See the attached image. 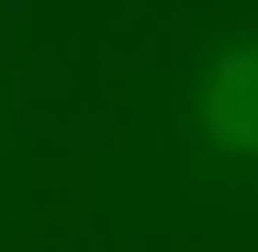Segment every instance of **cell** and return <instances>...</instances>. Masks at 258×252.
Here are the masks:
<instances>
[{
    "mask_svg": "<svg viewBox=\"0 0 258 252\" xmlns=\"http://www.w3.org/2000/svg\"><path fill=\"white\" fill-rule=\"evenodd\" d=\"M202 126L214 145L258 158V44H233L202 76Z\"/></svg>",
    "mask_w": 258,
    "mask_h": 252,
    "instance_id": "6da1fadb",
    "label": "cell"
}]
</instances>
